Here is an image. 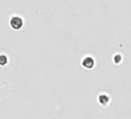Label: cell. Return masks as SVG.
Instances as JSON below:
<instances>
[{"label": "cell", "mask_w": 131, "mask_h": 119, "mask_svg": "<svg viewBox=\"0 0 131 119\" xmlns=\"http://www.w3.org/2000/svg\"><path fill=\"white\" fill-rule=\"evenodd\" d=\"M23 19L19 16H13L10 20V26L12 29L15 30H20L23 27Z\"/></svg>", "instance_id": "6da1fadb"}, {"label": "cell", "mask_w": 131, "mask_h": 119, "mask_svg": "<svg viewBox=\"0 0 131 119\" xmlns=\"http://www.w3.org/2000/svg\"><path fill=\"white\" fill-rule=\"evenodd\" d=\"M82 65H83L85 68L91 69V68L93 67V66H94V60H93V59L92 57H86V58L83 60V62H82Z\"/></svg>", "instance_id": "7a4b0ae2"}, {"label": "cell", "mask_w": 131, "mask_h": 119, "mask_svg": "<svg viewBox=\"0 0 131 119\" xmlns=\"http://www.w3.org/2000/svg\"><path fill=\"white\" fill-rule=\"evenodd\" d=\"M99 101L103 105H107V104L109 102V98L105 94H101L99 97Z\"/></svg>", "instance_id": "3957f363"}, {"label": "cell", "mask_w": 131, "mask_h": 119, "mask_svg": "<svg viewBox=\"0 0 131 119\" xmlns=\"http://www.w3.org/2000/svg\"><path fill=\"white\" fill-rule=\"evenodd\" d=\"M8 63V58L5 55H0V66H5Z\"/></svg>", "instance_id": "277c9868"}, {"label": "cell", "mask_w": 131, "mask_h": 119, "mask_svg": "<svg viewBox=\"0 0 131 119\" xmlns=\"http://www.w3.org/2000/svg\"><path fill=\"white\" fill-rule=\"evenodd\" d=\"M121 60V57H120V56L119 55H117V56H115V57H114V61L116 62V63H119L120 61Z\"/></svg>", "instance_id": "5b68a950"}]
</instances>
